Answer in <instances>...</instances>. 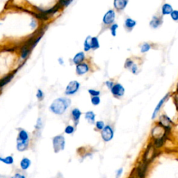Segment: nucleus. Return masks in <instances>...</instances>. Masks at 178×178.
I'll use <instances>...</instances> for the list:
<instances>
[{
	"label": "nucleus",
	"instance_id": "f257e3e1",
	"mask_svg": "<svg viewBox=\"0 0 178 178\" xmlns=\"http://www.w3.org/2000/svg\"><path fill=\"white\" fill-rule=\"evenodd\" d=\"M70 104L69 99L65 98H60L55 100L50 106V110L56 114L61 115L66 111Z\"/></svg>",
	"mask_w": 178,
	"mask_h": 178
},
{
	"label": "nucleus",
	"instance_id": "f03ea898",
	"mask_svg": "<svg viewBox=\"0 0 178 178\" xmlns=\"http://www.w3.org/2000/svg\"><path fill=\"white\" fill-rule=\"evenodd\" d=\"M158 155H159V151H158V150L153 145L152 143H150L148 146L147 147L145 153L143 154V162L149 164Z\"/></svg>",
	"mask_w": 178,
	"mask_h": 178
},
{
	"label": "nucleus",
	"instance_id": "7ed1b4c3",
	"mask_svg": "<svg viewBox=\"0 0 178 178\" xmlns=\"http://www.w3.org/2000/svg\"><path fill=\"white\" fill-rule=\"evenodd\" d=\"M158 124L162 126L163 128H164L166 131L171 132L174 125V122L166 114H162L160 115Z\"/></svg>",
	"mask_w": 178,
	"mask_h": 178
},
{
	"label": "nucleus",
	"instance_id": "20e7f679",
	"mask_svg": "<svg viewBox=\"0 0 178 178\" xmlns=\"http://www.w3.org/2000/svg\"><path fill=\"white\" fill-rule=\"evenodd\" d=\"M53 146L54 152H56V153L59 151L63 150L65 147V138L63 136H56V137L54 138Z\"/></svg>",
	"mask_w": 178,
	"mask_h": 178
},
{
	"label": "nucleus",
	"instance_id": "39448f33",
	"mask_svg": "<svg viewBox=\"0 0 178 178\" xmlns=\"http://www.w3.org/2000/svg\"><path fill=\"white\" fill-rule=\"evenodd\" d=\"M171 93H166V94L162 98V99H161V100L159 102V103L157 104V105L155 107V109L154 110L153 114H152V119H154V118L157 117V114H159V112L160 111V110L162 109V107L163 106V104H164L168 100V98L171 97Z\"/></svg>",
	"mask_w": 178,
	"mask_h": 178
},
{
	"label": "nucleus",
	"instance_id": "423d86ee",
	"mask_svg": "<svg viewBox=\"0 0 178 178\" xmlns=\"http://www.w3.org/2000/svg\"><path fill=\"white\" fill-rule=\"evenodd\" d=\"M80 88V83L77 81H70L68 85L66 87V95H73Z\"/></svg>",
	"mask_w": 178,
	"mask_h": 178
},
{
	"label": "nucleus",
	"instance_id": "0eeeda50",
	"mask_svg": "<svg viewBox=\"0 0 178 178\" xmlns=\"http://www.w3.org/2000/svg\"><path fill=\"white\" fill-rule=\"evenodd\" d=\"M102 137L104 141H111L113 137H114V132H113L111 127L107 125L103 129L102 132Z\"/></svg>",
	"mask_w": 178,
	"mask_h": 178
},
{
	"label": "nucleus",
	"instance_id": "6e6552de",
	"mask_svg": "<svg viewBox=\"0 0 178 178\" xmlns=\"http://www.w3.org/2000/svg\"><path fill=\"white\" fill-rule=\"evenodd\" d=\"M115 20V12L113 10H109L107 11L103 18V22L104 24H110L114 22Z\"/></svg>",
	"mask_w": 178,
	"mask_h": 178
},
{
	"label": "nucleus",
	"instance_id": "1a4fd4ad",
	"mask_svg": "<svg viewBox=\"0 0 178 178\" xmlns=\"http://www.w3.org/2000/svg\"><path fill=\"white\" fill-rule=\"evenodd\" d=\"M163 23V18L160 16H153L150 22V26L153 29H157Z\"/></svg>",
	"mask_w": 178,
	"mask_h": 178
},
{
	"label": "nucleus",
	"instance_id": "9d476101",
	"mask_svg": "<svg viewBox=\"0 0 178 178\" xmlns=\"http://www.w3.org/2000/svg\"><path fill=\"white\" fill-rule=\"evenodd\" d=\"M111 93L114 95L117 96H122L123 95L124 93H125V89H124V87L120 85V84H117L113 86V88L111 89Z\"/></svg>",
	"mask_w": 178,
	"mask_h": 178
},
{
	"label": "nucleus",
	"instance_id": "9b49d317",
	"mask_svg": "<svg viewBox=\"0 0 178 178\" xmlns=\"http://www.w3.org/2000/svg\"><path fill=\"white\" fill-rule=\"evenodd\" d=\"M173 11V8L171 6V4H168V3H165V4H163L162 7V15H171Z\"/></svg>",
	"mask_w": 178,
	"mask_h": 178
},
{
	"label": "nucleus",
	"instance_id": "f8f14e48",
	"mask_svg": "<svg viewBox=\"0 0 178 178\" xmlns=\"http://www.w3.org/2000/svg\"><path fill=\"white\" fill-rule=\"evenodd\" d=\"M89 70V66L86 63H80L77 66L76 71L78 75H84Z\"/></svg>",
	"mask_w": 178,
	"mask_h": 178
},
{
	"label": "nucleus",
	"instance_id": "ddd939ff",
	"mask_svg": "<svg viewBox=\"0 0 178 178\" xmlns=\"http://www.w3.org/2000/svg\"><path fill=\"white\" fill-rule=\"evenodd\" d=\"M128 1L125 0H115L114 1V7L118 10H123L128 4Z\"/></svg>",
	"mask_w": 178,
	"mask_h": 178
},
{
	"label": "nucleus",
	"instance_id": "4468645a",
	"mask_svg": "<svg viewBox=\"0 0 178 178\" xmlns=\"http://www.w3.org/2000/svg\"><path fill=\"white\" fill-rule=\"evenodd\" d=\"M84 53L82 52H79L78 54H77L75 56V57L74 59H73V62L75 64H80V63H82V61H84Z\"/></svg>",
	"mask_w": 178,
	"mask_h": 178
},
{
	"label": "nucleus",
	"instance_id": "2eb2a0df",
	"mask_svg": "<svg viewBox=\"0 0 178 178\" xmlns=\"http://www.w3.org/2000/svg\"><path fill=\"white\" fill-rule=\"evenodd\" d=\"M18 145H17V148L19 151H24L27 148L28 145H29V141H22L18 139Z\"/></svg>",
	"mask_w": 178,
	"mask_h": 178
},
{
	"label": "nucleus",
	"instance_id": "dca6fc26",
	"mask_svg": "<svg viewBox=\"0 0 178 178\" xmlns=\"http://www.w3.org/2000/svg\"><path fill=\"white\" fill-rule=\"evenodd\" d=\"M31 165V161L28 158H24L20 162V167L23 171L27 170Z\"/></svg>",
	"mask_w": 178,
	"mask_h": 178
},
{
	"label": "nucleus",
	"instance_id": "f3484780",
	"mask_svg": "<svg viewBox=\"0 0 178 178\" xmlns=\"http://www.w3.org/2000/svg\"><path fill=\"white\" fill-rule=\"evenodd\" d=\"M81 113L80 111V109H75L72 110V115L73 117V119L75 121V122H78L79 120H80V118L81 116Z\"/></svg>",
	"mask_w": 178,
	"mask_h": 178
},
{
	"label": "nucleus",
	"instance_id": "a211bd4d",
	"mask_svg": "<svg viewBox=\"0 0 178 178\" xmlns=\"http://www.w3.org/2000/svg\"><path fill=\"white\" fill-rule=\"evenodd\" d=\"M18 139L22 141H29V135H28L26 131L21 130L19 134V137Z\"/></svg>",
	"mask_w": 178,
	"mask_h": 178
},
{
	"label": "nucleus",
	"instance_id": "6ab92c4d",
	"mask_svg": "<svg viewBox=\"0 0 178 178\" xmlns=\"http://www.w3.org/2000/svg\"><path fill=\"white\" fill-rule=\"evenodd\" d=\"M14 76V74H11L7 75V77L2 78L1 80V87H3L6 84H7L8 82H10V81L12 80Z\"/></svg>",
	"mask_w": 178,
	"mask_h": 178
},
{
	"label": "nucleus",
	"instance_id": "aec40b11",
	"mask_svg": "<svg viewBox=\"0 0 178 178\" xmlns=\"http://www.w3.org/2000/svg\"><path fill=\"white\" fill-rule=\"evenodd\" d=\"M95 115L94 114V113L92 112V111H89L87 112L86 114V120L89 121L90 123L93 124L94 123L95 121Z\"/></svg>",
	"mask_w": 178,
	"mask_h": 178
},
{
	"label": "nucleus",
	"instance_id": "412c9836",
	"mask_svg": "<svg viewBox=\"0 0 178 178\" xmlns=\"http://www.w3.org/2000/svg\"><path fill=\"white\" fill-rule=\"evenodd\" d=\"M136 24H137V22L131 18H128L125 20L126 27L129 28V29H132V28L135 27Z\"/></svg>",
	"mask_w": 178,
	"mask_h": 178
},
{
	"label": "nucleus",
	"instance_id": "4be33fe9",
	"mask_svg": "<svg viewBox=\"0 0 178 178\" xmlns=\"http://www.w3.org/2000/svg\"><path fill=\"white\" fill-rule=\"evenodd\" d=\"M0 160H1L2 162H4V163H6V164H8V165L13 164V162H14L13 157L12 156H8L6 158L1 157L0 158Z\"/></svg>",
	"mask_w": 178,
	"mask_h": 178
},
{
	"label": "nucleus",
	"instance_id": "5701e85b",
	"mask_svg": "<svg viewBox=\"0 0 178 178\" xmlns=\"http://www.w3.org/2000/svg\"><path fill=\"white\" fill-rule=\"evenodd\" d=\"M91 37L90 36H88V37L86 38L85 42H84V50L85 51H89L90 48H91V43H90V42H91Z\"/></svg>",
	"mask_w": 178,
	"mask_h": 178
},
{
	"label": "nucleus",
	"instance_id": "b1692460",
	"mask_svg": "<svg viewBox=\"0 0 178 178\" xmlns=\"http://www.w3.org/2000/svg\"><path fill=\"white\" fill-rule=\"evenodd\" d=\"M91 48L92 49H97L99 47H100V45H99V41L97 37H93L91 38Z\"/></svg>",
	"mask_w": 178,
	"mask_h": 178
},
{
	"label": "nucleus",
	"instance_id": "393cba45",
	"mask_svg": "<svg viewBox=\"0 0 178 178\" xmlns=\"http://www.w3.org/2000/svg\"><path fill=\"white\" fill-rule=\"evenodd\" d=\"M151 49V45L148 43H145L142 45L141 48V51L142 53H145L148 52V51Z\"/></svg>",
	"mask_w": 178,
	"mask_h": 178
},
{
	"label": "nucleus",
	"instance_id": "a878e982",
	"mask_svg": "<svg viewBox=\"0 0 178 178\" xmlns=\"http://www.w3.org/2000/svg\"><path fill=\"white\" fill-rule=\"evenodd\" d=\"M173 103L175 104V106H176V110L178 111V93L176 92L173 93Z\"/></svg>",
	"mask_w": 178,
	"mask_h": 178
},
{
	"label": "nucleus",
	"instance_id": "bb28decb",
	"mask_svg": "<svg viewBox=\"0 0 178 178\" xmlns=\"http://www.w3.org/2000/svg\"><path fill=\"white\" fill-rule=\"evenodd\" d=\"M171 18L175 22H178V10H173L171 14Z\"/></svg>",
	"mask_w": 178,
	"mask_h": 178
},
{
	"label": "nucleus",
	"instance_id": "cd10ccee",
	"mask_svg": "<svg viewBox=\"0 0 178 178\" xmlns=\"http://www.w3.org/2000/svg\"><path fill=\"white\" fill-rule=\"evenodd\" d=\"M29 54V50L27 46H24L22 50V58L25 59Z\"/></svg>",
	"mask_w": 178,
	"mask_h": 178
},
{
	"label": "nucleus",
	"instance_id": "c85d7f7f",
	"mask_svg": "<svg viewBox=\"0 0 178 178\" xmlns=\"http://www.w3.org/2000/svg\"><path fill=\"white\" fill-rule=\"evenodd\" d=\"M91 102H92V104H94V105H98V104L100 102V99L98 97V96H95V97H93L91 99Z\"/></svg>",
	"mask_w": 178,
	"mask_h": 178
},
{
	"label": "nucleus",
	"instance_id": "c756f323",
	"mask_svg": "<svg viewBox=\"0 0 178 178\" xmlns=\"http://www.w3.org/2000/svg\"><path fill=\"white\" fill-rule=\"evenodd\" d=\"M73 132H74V128H73L72 126H70V125L67 126L66 129H65V132H66V134H72Z\"/></svg>",
	"mask_w": 178,
	"mask_h": 178
},
{
	"label": "nucleus",
	"instance_id": "7c9ffc66",
	"mask_svg": "<svg viewBox=\"0 0 178 178\" xmlns=\"http://www.w3.org/2000/svg\"><path fill=\"white\" fill-rule=\"evenodd\" d=\"M118 27V25L117 24H114L111 26V33H112V35L114 36H115V32H116Z\"/></svg>",
	"mask_w": 178,
	"mask_h": 178
},
{
	"label": "nucleus",
	"instance_id": "2f4dec72",
	"mask_svg": "<svg viewBox=\"0 0 178 178\" xmlns=\"http://www.w3.org/2000/svg\"><path fill=\"white\" fill-rule=\"evenodd\" d=\"M104 124L102 122V121H98L96 123V128H97L98 129H103L104 128Z\"/></svg>",
	"mask_w": 178,
	"mask_h": 178
},
{
	"label": "nucleus",
	"instance_id": "473e14b6",
	"mask_svg": "<svg viewBox=\"0 0 178 178\" xmlns=\"http://www.w3.org/2000/svg\"><path fill=\"white\" fill-rule=\"evenodd\" d=\"M89 93L91 95L94 96V97H95V96H98L99 95H100V92L98 91V90H93V89L89 90Z\"/></svg>",
	"mask_w": 178,
	"mask_h": 178
},
{
	"label": "nucleus",
	"instance_id": "72a5a7b5",
	"mask_svg": "<svg viewBox=\"0 0 178 178\" xmlns=\"http://www.w3.org/2000/svg\"><path fill=\"white\" fill-rule=\"evenodd\" d=\"M134 64V63L133 61H131V60H129V59H128V60H127V61H126L125 66H126V67H132Z\"/></svg>",
	"mask_w": 178,
	"mask_h": 178
},
{
	"label": "nucleus",
	"instance_id": "f704fd0d",
	"mask_svg": "<svg viewBox=\"0 0 178 178\" xmlns=\"http://www.w3.org/2000/svg\"><path fill=\"white\" fill-rule=\"evenodd\" d=\"M37 98L39 99V100H42V99L43 98V91H42L41 90H38V93H37Z\"/></svg>",
	"mask_w": 178,
	"mask_h": 178
},
{
	"label": "nucleus",
	"instance_id": "c9c22d12",
	"mask_svg": "<svg viewBox=\"0 0 178 178\" xmlns=\"http://www.w3.org/2000/svg\"><path fill=\"white\" fill-rule=\"evenodd\" d=\"M12 178H26V177L20 173H16Z\"/></svg>",
	"mask_w": 178,
	"mask_h": 178
},
{
	"label": "nucleus",
	"instance_id": "e433bc0d",
	"mask_svg": "<svg viewBox=\"0 0 178 178\" xmlns=\"http://www.w3.org/2000/svg\"><path fill=\"white\" fill-rule=\"evenodd\" d=\"M123 168H120L119 170L117 171V172H116V178H119L120 177V176L123 173Z\"/></svg>",
	"mask_w": 178,
	"mask_h": 178
},
{
	"label": "nucleus",
	"instance_id": "4c0bfd02",
	"mask_svg": "<svg viewBox=\"0 0 178 178\" xmlns=\"http://www.w3.org/2000/svg\"><path fill=\"white\" fill-rule=\"evenodd\" d=\"M71 2H72V1H60L59 2L61 5H63V6H67Z\"/></svg>",
	"mask_w": 178,
	"mask_h": 178
},
{
	"label": "nucleus",
	"instance_id": "58836bf2",
	"mask_svg": "<svg viewBox=\"0 0 178 178\" xmlns=\"http://www.w3.org/2000/svg\"><path fill=\"white\" fill-rule=\"evenodd\" d=\"M132 68V71L133 73H137V70H138V67H137V66L136 64H134L133 66H132V67H131Z\"/></svg>",
	"mask_w": 178,
	"mask_h": 178
},
{
	"label": "nucleus",
	"instance_id": "ea45409f",
	"mask_svg": "<svg viewBox=\"0 0 178 178\" xmlns=\"http://www.w3.org/2000/svg\"><path fill=\"white\" fill-rule=\"evenodd\" d=\"M106 86L111 89L113 88V86H114V84H113V82H111V81H106Z\"/></svg>",
	"mask_w": 178,
	"mask_h": 178
},
{
	"label": "nucleus",
	"instance_id": "a19ab883",
	"mask_svg": "<svg viewBox=\"0 0 178 178\" xmlns=\"http://www.w3.org/2000/svg\"><path fill=\"white\" fill-rule=\"evenodd\" d=\"M176 93H178V82L177 84V86H176Z\"/></svg>",
	"mask_w": 178,
	"mask_h": 178
}]
</instances>
